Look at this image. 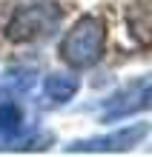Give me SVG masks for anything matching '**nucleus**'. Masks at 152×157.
Segmentation results:
<instances>
[{
	"label": "nucleus",
	"instance_id": "obj_6",
	"mask_svg": "<svg viewBox=\"0 0 152 157\" xmlns=\"http://www.w3.org/2000/svg\"><path fill=\"white\" fill-rule=\"evenodd\" d=\"M23 132V109L17 103H0V137L12 143Z\"/></svg>",
	"mask_w": 152,
	"mask_h": 157
},
{
	"label": "nucleus",
	"instance_id": "obj_1",
	"mask_svg": "<svg viewBox=\"0 0 152 157\" xmlns=\"http://www.w3.org/2000/svg\"><path fill=\"white\" fill-rule=\"evenodd\" d=\"M103 49H106V23L95 14H86L66 32L60 57L72 69H89L103 57Z\"/></svg>",
	"mask_w": 152,
	"mask_h": 157
},
{
	"label": "nucleus",
	"instance_id": "obj_2",
	"mask_svg": "<svg viewBox=\"0 0 152 157\" xmlns=\"http://www.w3.org/2000/svg\"><path fill=\"white\" fill-rule=\"evenodd\" d=\"M63 9L52 0H37V3L20 6L6 23V37L12 43H35L43 40L60 26Z\"/></svg>",
	"mask_w": 152,
	"mask_h": 157
},
{
	"label": "nucleus",
	"instance_id": "obj_3",
	"mask_svg": "<svg viewBox=\"0 0 152 157\" xmlns=\"http://www.w3.org/2000/svg\"><path fill=\"white\" fill-rule=\"evenodd\" d=\"M146 109H152V71L135 77L132 83H126L123 89H118L115 94L103 103L101 117L106 120V123H112V120L146 112Z\"/></svg>",
	"mask_w": 152,
	"mask_h": 157
},
{
	"label": "nucleus",
	"instance_id": "obj_4",
	"mask_svg": "<svg viewBox=\"0 0 152 157\" xmlns=\"http://www.w3.org/2000/svg\"><path fill=\"white\" fill-rule=\"evenodd\" d=\"M149 134V123H135L126 128H118L112 134H101V137H86V140H75L66 146V151L78 154V151H89V154H112V151H129Z\"/></svg>",
	"mask_w": 152,
	"mask_h": 157
},
{
	"label": "nucleus",
	"instance_id": "obj_5",
	"mask_svg": "<svg viewBox=\"0 0 152 157\" xmlns=\"http://www.w3.org/2000/svg\"><path fill=\"white\" fill-rule=\"evenodd\" d=\"M78 89H80V83L72 75H49L43 80V94L55 103H69L78 94Z\"/></svg>",
	"mask_w": 152,
	"mask_h": 157
}]
</instances>
